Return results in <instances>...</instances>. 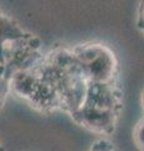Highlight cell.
<instances>
[{"instance_id": "cell-1", "label": "cell", "mask_w": 144, "mask_h": 151, "mask_svg": "<svg viewBox=\"0 0 144 151\" xmlns=\"http://www.w3.org/2000/svg\"><path fill=\"white\" fill-rule=\"evenodd\" d=\"M12 93L46 115H72L84 102L89 81L72 48L58 44L13 76Z\"/></svg>"}, {"instance_id": "cell-2", "label": "cell", "mask_w": 144, "mask_h": 151, "mask_svg": "<svg viewBox=\"0 0 144 151\" xmlns=\"http://www.w3.org/2000/svg\"><path fill=\"white\" fill-rule=\"evenodd\" d=\"M123 110V92L115 83L89 82L81 106L71 116L76 124L99 135H111Z\"/></svg>"}, {"instance_id": "cell-3", "label": "cell", "mask_w": 144, "mask_h": 151, "mask_svg": "<svg viewBox=\"0 0 144 151\" xmlns=\"http://www.w3.org/2000/svg\"><path fill=\"white\" fill-rule=\"evenodd\" d=\"M89 82L115 83L119 63L114 50L103 43H84L72 48Z\"/></svg>"}, {"instance_id": "cell-4", "label": "cell", "mask_w": 144, "mask_h": 151, "mask_svg": "<svg viewBox=\"0 0 144 151\" xmlns=\"http://www.w3.org/2000/svg\"><path fill=\"white\" fill-rule=\"evenodd\" d=\"M29 34L31 33L24 30L14 19L0 12V64L4 63L7 45L15 40L23 39Z\"/></svg>"}, {"instance_id": "cell-5", "label": "cell", "mask_w": 144, "mask_h": 151, "mask_svg": "<svg viewBox=\"0 0 144 151\" xmlns=\"http://www.w3.org/2000/svg\"><path fill=\"white\" fill-rule=\"evenodd\" d=\"M12 74L8 72L4 64H0V110L5 106L8 96L12 93Z\"/></svg>"}, {"instance_id": "cell-6", "label": "cell", "mask_w": 144, "mask_h": 151, "mask_svg": "<svg viewBox=\"0 0 144 151\" xmlns=\"http://www.w3.org/2000/svg\"><path fill=\"white\" fill-rule=\"evenodd\" d=\"M133 139H134V142H135L137 147L140 151H144V117L138 122L135 129H134Z\"/></svg>"}, {"instance_id": "cell-7", "label": "cell", "mask_w": 144, "mask_h": 151, "mask_svg": "<svg viewBox=\"0 0 144 151\" xmlns=\"http://www.w3.org/2000/svg\"><path fill=\"white\" fill-rule=\"evenodd\" d=\"M90 151H114V146L106 139H97L91 145Z\"/></svg>"}, {"instance_id": "cell-8", "label": "cell", "mask_w": 144, "mask_h": 151, "mask_svg": "<svg viewBox=\"0 0 144 151\" xmlns=\"http://www.w3.org/2000/svg\"><path fill=\"white\" fill-rule=\"evenodd\" d=\"M137 28L144 34V0H142L138 9V17H137Z\"/></svg>"}, {"instance_id": "cell-9", "label": "cell", "mask_w": 144, "mask_h": 151, "mask_svg": "<svg viewBox=\"0 0 144 151\" xmlns=\"http://www.w3.org/2000/svg\"><path fill=\"white\" fill-rule=\"evenodd\" d=\"M0 151H5V147H4L1 144H0Z\"/></svg>"}, {"instance_id": "cell-10", "label": "cell", "mask_w": 144, "mask_h": 151, "mask_svg": "<svg viewBox=\"0 0 144 151\" xmlns=\"http://www.w3.org/2000/svg\"><path fill=\"white\" fill-rule=\"evenodd\" d=\"M142 105H143V111H144V94H143V98H142Z\"/></svg>"}]
</instances>
